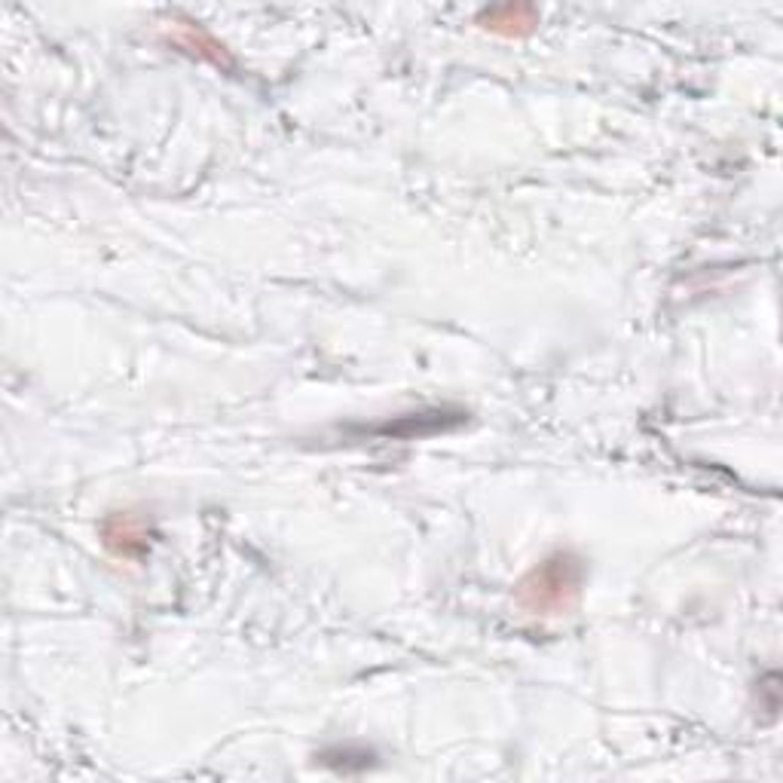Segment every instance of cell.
Returning a JSON list of instances; mask_svg holds the SVG:
<instances>
[{
    "instance_id": "obj_1",
    "label": "cell",
    "mask_w": 783,
    "mask_h": 783,
    "mask_svg": "<svg viewBox=\"0 0 783 783\" xmlns=\"http://www.w3.org/2000/svg\"><path fill=\"white\" fill-rule=\"evenodd\" d=\"M585 561L575 551H554L517 585V603L529 615L554 618L573 609L585 587Z\"/></svg>"
},
{
    "instance_id": "obj_2",
    "label": "cell",
    "mask_w": 783,
    "mask_h": 783,
    "mask_svg": "<svg viewBox=\"0 0 783 783\" xmlns=\"http://www.w3.org/2000/svg\"><path fill=\"white\" fill-rule=\"evenodd\" d=\"M105 545L120 557H141L147 551V529L135 514H113L105 521Z\"/></svg>"
},
{
    "instance_id": "obj_3",
    "label": "cell",
    "mask_w": 783,
    "mask_h": 783,
    "mask_svg": "<svg viewBox=\"0 0 783 783\" xmlns=\"http://www.w3.org/2000/svg\"><path fill=\"white\" fill-rule=\"evenodd\" d=\"M496 12L505 19H496L493 12H484L480 22H489V31H499V34H524V31H529V24L536 22V12L529 7H499Z\"/></svg>"
}]
</instances>
